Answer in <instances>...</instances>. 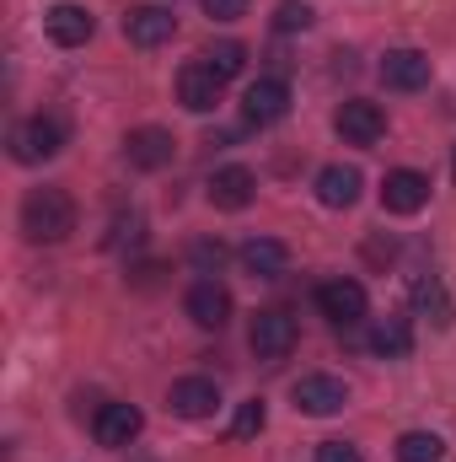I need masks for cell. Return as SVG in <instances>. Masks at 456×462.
Listing matches in <instances>:
<instances>
[{
	"instance_id": "obj_1",
	"label": "cell",
	"mask_w": 456,
	"mask_h": 462,
	"mask_svg": "<svg viewBox=\"0 0 456 462\" xmlns=\"http://www.w3.org/2000/svg\"><path fill=\"white\" fill-rule=\"evenodd\" d=\"M76 231V199L65 189H32L22 199V236L27 242H65Z\"/></svg>"
},
{
	"instance_id": "obj_2",
	"label": "cell",
	"mask_w": 456,
	"mask_h": 462,
	"mask_svg": "<svg viewBox=\"0 0 456 462\" xmlns=\"http://www.w3.org/2000/svg\"><path fill=\"white\" fill-rule=\"evenodd\" d=\"M59 145H65V124H59V118H49V114L22 118V124L11 129V156H16L22 167H38V162L59 156Z\"/></svg>"
},
{
	"instance_id": "obj_3",
	"label": "cell",
	"mask_w": 456,
	"mask_h": 462,
	"mask_svg": "<svg viewBox=\"0 0 456 462\" xmlns=\"http://www.w3.org/2000/svg\"><path fill=\"white\" fill-rule=\"evenodd\" d=\"M123 156H129V167H140V172H161V167H172L178 140H172V129H161V124H140V129L123 134Z\"/></svg>"
},
{
	"instance_id": "obj_4",
	"label": "cell",
	"mask_w": 456,
	"mask_h": 462,
	"mask_svg": "<svg viewBox=\"0 0 456 462\" xmlns=\"http://www.w3.org/2000/svg\"><path fill=\"white\" fill-rule=\"evenodd\" d=\"M296 318L290 312H279V307H269V312H258L252 318V328H247V345L258 360H285L290 349H296Z\"/></svg>"
},
{
	"instance_id": "obj_5",
	"label": "cell",
	"mask_w": 456,
	"mask_h": 462,
	"mask_svg": "<svg viewBox=\"0 0 456 462\" xmlns=\"http://www.w3.org/2000/svg\"><path fill=\"white\" fill-rule=\"evenodd\" d=\"M333 129L343 134V145H376L387 134V114L370 97H349L339 114H333Z\"/></svg>"
},
{
	"instance_id": "obj_6",
	"label": "cell",
	"mask_w": 456,
	"mask_h": 462,
	"mask_svg": "<svg viewBox=\"0 0 456 462\" xmlns=\"http://www.w3.org/2000/svg\"><path fill=\"white\" fill-rule=\"evenodd\" d=\"M317 307H323V318H328V323H339V328H354V323H360V318H365V307H370V301H365V285H360V280H323V285H317Z\"/></svg>"
},
{
	"instance_id": "obj_7",
	"label": "cell",
	"mask_w": 456,
	"mask_h": 462,
	"mask_svg": "<svg viewBox=\"0 0 456 462\" xmlns=\"http://www.w3.org/2000/svg\"><path fill=\"white\" fill-rule=\"evenodd\" d=\"M424 205H430V178H424V172L397 167V172L381 178V210H387V216H414V210H424Z\"/></svg>"
},
{
	"instance_id": "obj_8",
	"label": "cell",
	"mask_w": 456,
	"mask_h": 462,
	"mask_svg": "<svg viewBox=\"0 0 456 462\" xmlns=\"http://www.w3.org/2000/svg\"><path fill=\"white\" fill-rule=\"evenodd\" d=\"M43 32H49V43H59V49H81V43L97 32V22H92V11H87V5L59 0V5H49V11H43Z\"/></svg>"
},
{
	"instance_id": "obj_9",
	"label": "cell",
	"mask_w": 456,
	"mask_h": 462,
	"mask_svg": "<svg viewBox=\"0 0 456 462\" xmlns=\"http://www.w3.org/2000/svg\"><path fill=\"white\" fill-rule=\"evenodd\" d=\"M172 32H178V16L161 5H129L123 11V38L134 49H161V43H172Z\"/></svg>"
},
{
	"instance_id": "obj_10",
	"label": "cell",
	"mask_w": 456,
	"mask_h": 462,
	"mask_svg": "<svg viewBox=\"0 0 456 462\" xmlns=\"http://www.w3.org/2000/svg\"><path fill=\"white\" fill-rule=\"evenodd\" d=\"M381 87L387 92H424L430 87V54H419V49H387Z\"/></svg>"
},
{
	"instance_id": "obj_11",
	"label": "cell",
	"mask_w": 456,
	"mask_h": 462,
	"mask_svg": "<svg viewBox=\"0 0 456 462\" xmlns=\"http://www.w3.org/2000/svg\"><path fill=\"white\" fill-rule=\"evenodd\" d=\"M221 92H226V81H221L205 60L178 70V103H183L188 114H210V108H221Z\"/></svg>"
},
{
	"instance_id": "obj_12",
	"label": "cell",
	"mask_w": 456,
	"mask_h": 462,
	"mask_svg": "<svg viewBox=\"0 0 456 462\" xmlns=\"http://www.w3.org/2000/svg\"><path fill=\"white\" fill-rule=\"evenodd\" d=\"M183 307H188V318H194L199 328H226L231 323V291L221 285V280H210V274L188 285Z\"/></svg>"
},
{
	"instance_id": "obj_13",
	"label": "cell",
	"mask_w": 456,
	"mask_h": 462,
	"mask_svg": "<svg viewBox=\"0 0 456 462\" xmlns=\"http://www.w3.org/2000/svg\"><path fill=\"white\" fill-rule=\"evenodd\" d=\"M140 430H145V414H140L134 403H103L97 420H92V436H97V447H108V452L129 447Z\"/></svg>"
},
{
	"instance_id": "obj_14",
	"label": "cell",
	"mask_w": 456,
	"mask_h": 462,
	"mask_svg": "<svg viewBox=\"0 0 456 462\" xmlns=\"http://www.w3.org/2000/svg\"><path fill=\"white\" fill-rule=\"evenodd\" d=\"M290 398H296V409H301V414L328 420V414H339L343 403H349V387H343L339 376H323V371H317V376H301Z\"/></svg>"
},
{
	"instance_id": "obj_15",
	"label": "cell",
	"mask_w": 456,
	"mask_h": 462,
	"mask_svg": "<svg viewBox=\"0 0 456 462\" xmlns=\"http://www.w3.org/2000/svg\"><path fill=\"white\" fill-rule=\"evenodd\" d=\"M242 114H247V124H279L290 114V87L279 76H258L242 97Z\"/></svg>"
},
{
	"instance_id": "obj_16",
	"label": "cell",
	"mask_w": 456,
	"mask_h": 462,
	"mask_svg": "<svg viewBox=\"0 0 456 462\" xmlns=\"http://www.w3.org/2000/svg\"><path fill=\"white\" fill-rule=\"evenodd\" d=\"M167 403H172V414H183V420H210V414L221 409V387H215L210 376H183V382H172Z\"/></svg>"
},
{
	"instance_id": "obj_17",
	"label": "cell",
	"mask_w": 456,
	"mask_h": 462,
	"mask_svg": "<svg viewBox=\"0 0 456 462\" xmlns=\"http://www.w3.org/2000/svg\"><path fill=\"white\" fill-rule=\"evenodd\" d=\"M236 263H242L252 280H279L285 263H290V247L274 242V236H247V242L236 247Z\"/></svg>"
},
{
	"instance_id": "obj_18",
	"label": "cell",
	"mask_w": 456,
	"mask_h": 462,
	"mask_svg": "<svg viewBox=\"0 0 456 462\" xmlns=\"http://www.w3.org/2000/svg\"><path fill=\"white\" fill-rule=\"evenodd\" d=\"M252 194H258V178L247 172V167H215L210 172V205L215 210H247L252 205Z\"/></svg>"
},
{
	"instance_id": "obj_19",
	"label": "cell",
	"mask_w": 456,
	"mask_h": 462,
	"mask_svg": "<svg viewBox=\"0 0 456 462\" xmlns=\"http://www.w3.org/2000/svg\"><path fill=\"white\" fill-rule=\"evenodd\" d=\"M360 189H365L360 167H343V162H333V167H323V172H317V199H323L328 210H349V205L360 199Z\"/></svg>"
},
{
	"instance_id": "obj_20",
	"label": "cell",
	"mask_w": 456,
	"mask_h": 462,
	"mask_svg": "<svg viewBox=\"0 0 456 462\" xmlns=\"http://www.w3.org/2000/svg\"><path fill=\"white\" fill-rule=\"evenodd\" d=\"M370 349H376L381 360H403V355L414 349V328H408V318H381V323L370 328Z\"/></svg>"
},
{
	"instance_id": "obj_21",
	"label": "cell",
	"mask_w": 456,
	"mask_h": 462,
	"mask_svg": "<svg viewBox=\"0 0 456 462\" xmlns=\"http://www.w3.org/2000/svg\"><path fill=\"white\" fill-rule=\"evenodd\" d=\"M446 457V441L435 430H403L397 436V462H441Z\"/></svg>"
},
{
	"instance_id": "obj_22",
	"label": "cell",
	"mask_w": 456,
	"mask_h": 462,
	"mask_svg": "<svg viewBox=\"0 0 456 462\" xmlns=\"http://www.w3.org/2000/svg\"><path fill=\"white\" fill-rule=\"evenodd\" d=\"M205 65H210L221 81H231V76H242V70H247V49H242L236 38H221V43H210V49H205Z\"/></svg>"
},
{
	"instance_id": "obj_23",
	"label": "cell",
	"mask_w": 456,
	"mask_h": 462,
	"mask_svg": "<svg viewBox=\"0 0 456 462\" xmlns=\"http://www.w3.org/2000/svg\"><path fill=\"white\" fill-rule=\"evenodd\" d=\"M414 301L424 307V312H435V323L446 328L451 323V301H446V291H441V280L430 274V280H414Z\"/></svg>"
},
{
	"instance_id": "obj_24",
	"label": "cell",
	"mask_w": 456,
	"mask_h": 462,
	"mask_svg": "<svg viewBox=\"0 0 456 462\" xmlns=\"http://www.w3.org/2000/svg\"><path fill=\"white\" fill-rule=\"evenodd\" d=\"M312 27V5L306 0H279L274 5V32H306Z\"/></svg>"
},
{
	"instance_id": "obj_25",
	"label": "cell",
	"mask_w": 456,
	"mask_h": 462,
	"mask_svg": "<svg viewBox=\"0 0 456 462\" xmlns=\"http://www.w3.org/2000/svg\"><path fill=\"white\" fill-rule=\"evenodd\" d=\"M263 420H269V409L252 398V403H242V409H236V420H231V436H236V441H247V436H258V430H263Z\"/></svg>"
},
{
	"instance_id": "obj_26",
	"label": "cell",
	"mask_w": 456,
	"mask_h": 462,
	"mask_svg": "<svg viewBox=\"0 0 456 462\" xmlns=\"http://www.w3.org/2000/svg\"><path fill=\"white\" fill-rule=\"evenodd\" d=\"M317 462H365V457H360L354 441H323L317 447Z\"/></svg>"
},
{
	"instance_id": "obj_27",
	"label": "cell",
	"mask_w": 456,
	"mask_h": 462,
	"mask_svg": "<svg viewBox=\"0 0 456 462\" xmlns=\"http://www.w3.org/2000/svg\"><path fill=\"white\" fill-rule=\"evenodd\" d=\"M205 16H215V22H242V16H247V0H205Z\"/></svg>"
},
{
	"instance_id": "obj_28",
	"label": "cell",
	"mask_w": 456,
	"mask_h": 462,
	"mask_svg": "<svg viewBox=\"0 0 456 462\" xmlns=\"http://www.w3.org/2000/svg\"><path fill=\"white\" fill-rule=\"evenodd\" d=\"M221 258H226V247L221 242H194V263L210 274V269H221Z\"/></svg>"
},
{
	"instance_id": "obj_29",
	"label": "cell",
	"mask_w": 456,
	"mask_h": 462,
	"mask_svg": "<svg viewBox=\"0 0 456 462\" xmlns=\"http://www.w3.org/2000/svg\"><path fill=\"white\" fill-rule=\"evenodd\" d=\"M365 258H376V263H387V258H392V242H365Z\"/></svg>"
},
{
	"instance_id": "obj_30",
	"label": "cell",
	"mask_w": 456,
	"mask_h": 462,
	"mask_svg": "<svg viewBox=\"0 0 456 462\" xmlns=\"http://www.w3.org/2000/svg\"><path fill=\"white\" fill-rule=\"evenodd\" d=\"M451 172H456V156H451Z\"/></svg>"
}]
</instances>
